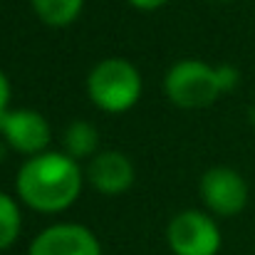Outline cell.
Listing matches in <instances>:
<instances>
[{"label": "cell", "instance_id": "6da1fadb", "mask_svg": "<svg viewBox=\"0 0 255 255\" xmlns=\"http://www.w3.org/2000/svg\"><path fill=\"white\" fill-rule=\"evenodd\" d=\"M80 164L60 151H42L30 156L15 178L20 201L40 213H62L67 211L82 191Z\"/></svg>", "mask_w": 255, "mask_h": 255}, {"label": "cell", "instance_id": "7a4b0ae2", "mask_svg": "<svg viewBox=\"0 0 255 255\" xmlns=\"http://www.w3.org/2000/svg\"><path fill=\"white\" fill-rule=\"evenodd\" d=\"M141 75L124 57L102 60L87 77V94L97 109L122 114L131 109L141 97Z\"/></svg>", "mask_w": 255, "mask_h": 255}, {"label": "cell", "instance_id": "3957f363", "mask_svg": "<svg viewBox=\"0 0 255 255\" xmlns=\"http://www.w3.org/2000/svg\"><path fill=\"white\" fill-rule=\"evenodd\" d=\"M166 97L181 109H201L226 92L221 67H211L201 60H181L169 70L164 80Z\"/></svg>", "mask_w": 255, "mask_h": 255}, {"label": "cell", "instance_id": "277c9868", "mask_svg": "<svg viewBox=\"0 0 255 255\" xmlns=\"http://www.w3.org/2000/svg\"><path fill=\"white\" fill-rule=\"evenodd\" d=\"M166 241L173 255H218L221 228L201 211H183L171 218Z\"/></svg>", "mask_w": 255, "mask_h": 255}, {"label": "cell", "instance_id": "5b68a950", "mask_svg": "<svg viewBox=\"0 0 255 255\" xmlns=\"http://www.w3.org/2000/svg\"><path fill=\"white\" fill-rule=\"evenodd\" d=\"M203 203L216 216H238L248 206V183L238 171L228 166H213L201 176L198 183Z\"/></svg>", "mask_w": 255, "mask_h": 255}, {"label": "cell", "instance_id": "8992f818", "mask_svg": "<svg viewBox=\"0 0 255 255\" xmlns=\"http://www.w3.org/2000/svg\"><path fill=\"white\" fill-rule=\"evenodd\" d=\"M0 139L27 156H37L50 144V124L32 109H5L0 114Z\"/></svg>", "mask_w": 255, "mask_h": 255}, {"label": "cell", "instance_id": "52a82bcc", "mask_svg": "<svg viewBox=\"0 0 255 255\" xmlns=\"http://www.w3.org/2000/svg\"><path fill=\"white\" fill-rule=\"evenodd\" d=\"M27 255H102V246L85 226L57 223L35 236Z\"/></svg>", "mask_w": 255, "mask_h": 255}, {"label": "cell", "instance_id": "ba28073f", "mask_svg": "<svg viewBox=\"0 0 255 255\" xmlns=\"http://www.w3.org/2000/svg\"><path fill=\"white\" fill-rule=\"evenodd\" d=\"M87 178H89V183L99 193L117 196V193H124V191L131 188V183H134V166H131V161L124 154L104 151V154H97L89 161Z\"/></svg>", "mask_w": 255, "mask_h": 255}, {"label": "cell", "instance_id": "9c48e42d", "mask_svg": "<svg viewBox=\"0 0 255 255\" xmlns=\"http://www.w3.org/2000/svg\"><path fill=\"white\" fill-rule=\"evenodd\" d=\"M37 17L50 27H65L75 22L82 12L85 0H30Z\"/></svg>", "mask_w": 255, "mask_h": 255}, {"label": "cell", "instance_id": "30bf717a", "mask_svg": "<svg viewBox=\"0 0 255 255\" xmlns=\"http://www.w3.org/2000/svg\"><path fill=\"white\" fill-rule=\"evenodd\" d=\"M62 144H65V151L67 156H72L75 161L77 159H85V156H92L97 144H99V134L97 129L89 124V122H72L67 129H65V136H62Z\"/></svg>", "mask_w": 255, "mask_h": 255}, {"label": "cell", "instance_id": "8fae6325", "mask_svg": "<svg viewBox=\"0 0 255 255\" xmlns=\"http://www.w3.org/2000/svg\"><path fill=\"white\" fill-rule=\"evenodd\" d=\"M22 231V216H20V206L7 196L0 193V251H7Z\"/></svg>", "mask_w": 255, "mask_h": 255}, {"label": "cell", "instance_id": "7c38bea8", "mask_svg": "<svg viewBox=\"0 0 255 255\" xmlns=\"http://www.w3.org/2000/svg\"><path fill=\"white\" fill-rule=\"evenodd\" d=\"M7 102H10V82H7L5 72L0 70V114L7 109Z\"/></svg>", "mask_w": 255, "mask_h": 255}, {"label": "cell", "instance_id": "4fadbf2b", "mask_svg": "<svg viewBox=\"0 0 255 255\" xmlns=\"http://www.w3.org/2000/svg\"><path fill=\"white\" fill-rule=\"evenodd\" d=\"M131 7H136V10H156V7H161V5H166L169 0H127Z\"/></svg>", "mask_w": 255, "mask_h": 255}, {"label": "cell", "instance_id": "5bb4252c", "mask_svg": "<svg viewBox=\"0 0 255 255\" xmlns=\"http://www.w3.org/2000/svg\"><path fill=\"white\" fill-rule=\"evenodd\" d=\"M5 146H7V144L0 139V161H2V159H5V154H7V149H5Z\"/></svg>", "mask_w": 255, "mask_h": 255}]
</instances>
